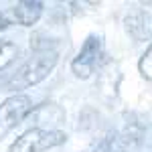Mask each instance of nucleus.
I'll return each mask as SVG.
<instances>
[{
	"mask_svg": "<svg viewBox=\"0 0 152 152\" xmlns=\"http://www.w3.org/2000/svg\"><path fill=\"white\" fill-rule=\"evenodd\" d=\"M99 51H102V37L99 35H89L83 41L77 57L73 59V63H71L73 75L79 77V79H87V77L94 73V65H95V59L99 55Z\"/></svg>",
	"mask_w": 152,
	"mask_h": 152,
	"instance_id": "nucleus-4",
	"label": "nucleus"
},
{
	"mask_svg": "<svg viewBox=\"0 0 152 152\" xmlns=\"http://www.w3.org/2000/svg\"><path fill=\"white\" fill-rule=\"evenodd\" d=\"M43 2H39V0H23V2H18L12 12H14V18H16V23L23 24V26H33V24L39 23V18L43 16Z\"/></svg>",
	"mask_w": 152,
	"mask_h": 152,
	"instance_id": "nucleus-6",
	"label": "nucleus"
},
{
	"mask_svg": "<svg viewBox=\"0 0 152 152\" xmlns=\"http://www.w3.org/2000/svg\"><path fill=\"white\" fill-rule=\"evenodd\" d=\"M67 142V134L61 130H45V128H31L10 146L8 152H45Z\"/></svg>",
	"mask_w": 152,
	"mask_h": 152,
	"instance_id": "nucleus-2",
	"label": "nucleus"
},
{
	"mask_svg": "<svg viewBox=\"0 0 152 152\" xmlns=\"http://www.w3.org/2000/svg\"><path fill=\"white\" fill-rule=\"evenodd\" d=\"M18 55H20V49L16 43H12L10 39H0V71L10 67L18 59Z\"/></svg>",
	"mask_w": 152,
	"mask_h": 152,
	"instance_id": "nucleus-7",
	"label": "nucleus"
},
{
	"mask_svg": "<svg viewBox=\"0 0 152 152\" xmlns=\"http://www.w3.org/2000/svg\"><path fill=\"white\" fill-rule=\"evenodd\" d=\"M8 20H6V18H4V16H2V14H0V31H4V28H8Z\"/></svg>",
	"mask_w": 152,
	"mask_h": 152,
	"instance_id": "nucleus-9",
	"label": "nucleus"
},
{
	"mask_svg": "<svg viewBox=\"0 0 152 152\" xmlns=\"http://www.w3.org/2000/svg\"><path fill=\"white\" fill-rule=\"evenodd\" d=\"M138 69H140V75L144 77V79L152 81V45L146 49V53L140 57V61H138Z\"/></svg>",
	"mask_w": 152,
	"mask_h": 152,
	"instance_id": "nucleus-8",
	"label": "nucleus"
},
{
	"mask_svg": "<svg viewBox=\"0 0 152 152\" xmlns=\"http://www.w3.org/2000/svg\"><path fill=\"white\" fill-rule=\"evenodd\" d=\"M57 61H59L57 51H53V49H43V51L37 53L35 57L28 59L23 67L6 81L4 87L10 89V91L33 87V85H37V83H41L43 79H47L49 73L55 69Z\"/></svg>",
	"mask_w": 152,
	"mask_h": 152,
	"instance_id": "nucleus-1",
	"label": "nucleus"
},
{
	"mask_svg": "<svg viewBox=\"0 0 152 152\" xmlns=\"http://www.w3.org/2000/svg\"><path fill=\"white\" fill-rule=\"evenodd\" d=\"M33 112V102L24 94H14L0 104V140H4Z\"/></svg>",
	"mask_w": 152,
	"mask_h": 152,
	"instance_id": "nucleus-3",
	"label": "nucleus"
},
{
	"mask_svg": "<svg viewBox=\"0 0 152 152\" xmlns=\"http://www.w3.org/2000/svg\"><path fill=\"white\" fill-rule=\"evenodd\" d=\"M124 26L134 41H152V14L148 10H132L124 16Z\"/></svg>",
	"mask_w": 152,
	"mask_h": 152,
	"instance_id": "nucleus-5",
	"label": "nucleus"
}]
</instances>
